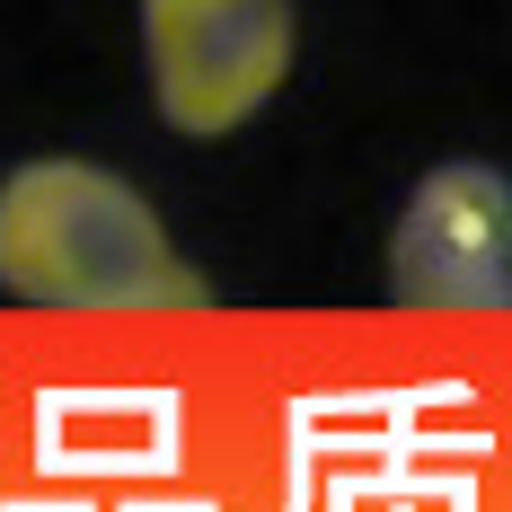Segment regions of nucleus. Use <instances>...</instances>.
Listing matches in <instances>:
<instances>
[{"label":"nucleus","instance_id":"obj_1","mask_svg":"<svg viewBox=\"0 0 512 512\" xmlns=\"http://www.w3.org/2000/svg\"><path fill=\"white\" fill-rule=\"evenodd\" d=\"M0 292L36 309H195L204 274L98 159H18L0 177Z\"/></svg>","mask_w":512,"mask_h":512},{"label":"nucleus","instance_id":"obj_2","mask_svg":"<svg viewBox=\"0 0 512 512\" xmlns=\"http://www.w3.org/2000/svg\"><path fill=\"white\" fill-rule=\"evenodd\" d=\"M292 0H142L151 98L177 133L221 142L292 80Z\"/></svg>","mask_w":512,"mask_h":512},{"label":"nucleus","instance_id":"obj_3","mask_svg":"<svg viewBox=\"0 0 512 512\" xmlns=\"http://www.w3.org/2000/svg\"><path fill=\"white\" fill-rule=\"evenodd\" d=\"M389 292L407 309H512V177L442 159L389 230Z\"/></svg>","mask_w":512,"mask_h":512}]
</instances>
